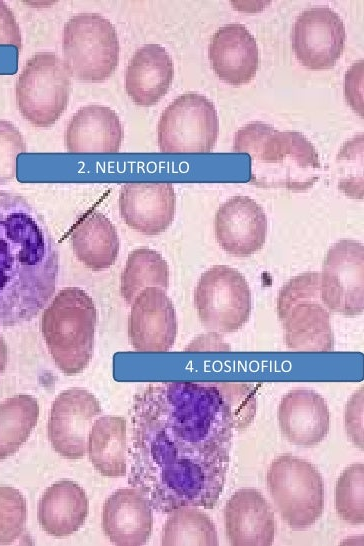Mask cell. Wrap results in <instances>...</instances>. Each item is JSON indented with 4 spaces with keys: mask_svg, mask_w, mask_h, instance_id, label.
I'll list each match as a JSON object with an SVG mask.
<instances>
[{
    "mask_svg": "<svg viewBox=\"0 0 364 546\" xmlns=\"http://www.w3.org/2000/svg\"><path fill=\"white\" fill-rule=\"evenodd\" d=\"M233 429L220 382L150 384L132 407V486L160 512L213 509L225 486Z\"/></svg>",
    "mask_w": 364,
    "mask_h": 546,
    "instance_id": "obj_1",
    "label": "cell"
},
{
    "mask_svg": "<svg viewBox=\"0 0 364 546\" xmlns=\"http://www.w3.org/2000/svg\"><path fill=\"white\" fill-rule=\"evenodd\" d=\"M153 528L152 506L135 487L117 489L102 509V529L115 545H144Z\"/></svg>",
    "mask_w": 364,
    "mask_h": 546,
    "instance_id": "obj_17",
    "label": "cell"
},
{
    "mask_svg": "<svg viewBox=\"0 0 364 546\" xmlns=\"http://www.w3.org/2000/svg\"><path fill=\"white\" fill-rule=\"evenodd\" d=\"M345 96L350 107L363 116V60L356 62L345 75Z\"/></svg>",
    "mask_w": 364,
    "mask_h": 546,
    "instance_id": "obj_35",
    "label": "cell"
},
{
    "mask_svg": "<svg viewBox=\"0 0 364 546\" xmlns=\"http://www.w3.org/2000/svg\"><path fill=\"white\" fill-rule=\"evenodd\" d=\"M233 151L250 156V182L257 187L302 191L320 177L318 152L300 132L252 122L235 133Z\"/></svg>",
    "mask_w": 364,
    "mask_h": 546,
    "instance_id": "obj_3",
    "label": "cell"
},
{
    "mask_svg": "<svg viewBox=\"0 0 364 546\" xmlns=\"http://www.w3.org/2000/svg\"><path fill=\"white\" fill-rule=\"evenodd\" d=\"M8 359V349L7 344L3 337L0 335V375L6 368Z\"/></svg>",
    "mask_w": 364,
    "mask_h": 546,
    "instance_id": "obj_38",
    "label": "cell"
},
{
    "mask_svg": "<svg viewBox=\"0 0 364 546\" xmlns=\"http://www.w3.org/2000/svg\"><path fill=\"white\" fill-rule=\"evenodd\" d=\"M363 387L358 389L347 401L345 407V430L350 441L360 450H363Z\"/></svg>",
    "mask_w": 364,
    "mask_h": 546,
    "instance_id": "obj_34",
    "label": "cell"
},
{
    "mask_svg": "<svg viewBox=\"0 0 364 546\" xmlns=\"http://www.w3.org/2000/svg\"><path fill=\"white\" fill-rule=\"evenodd\" d=\"M38 417V401L31 395H15L0 403V461L15 454L27 441Z\"/></svg>",
    "mask_w": 364,
    "mask_h": 546,
    "instance_id": "obj_26",
    "label": "cell"
},
{
    "mask_svg": "<svg viewBox=\"0 0 364 546\" xmlns=\"http://www.w3.org/2000/svg\"><path fill=\"white\" fill-rule=\"evenodd\" d=\"M169 286V267L162 255L148 247H138L128 255L121 275V295L127 304L146 287L164 291Z\"/></svg>",
    "mask_w": 364,
    "mask_h": 546,
    "instance_id": "obj_27",
    "label": "cell"
},
{
    "mask_svg": "<svg viewBox=\"0 0 364 546\" xmlns=\"http://www.w3.org/2000/svg\"><path fill=\"white\" fill-rule=\"evenodd\" d=\"M123 139L118 115L109 107L89 105L79 109L65 131L69 153H117Z\"/></svg>",
    "mask_w": 364,
    "mask_h": 546,
    "instance_id": "obj_22",
    "label": "cell"
},
{
    "mask_svg": "<svg viewBox=\"0 0 364 546\" xmlns=\"http://www.w3.org/2000/svg\"><path fill=\"white\" fill-rule=\"evenodd\" d=\"M340 169L347 174L339 181V189L349 197L363 198V134L345 143L338 154Z\"/></svg>",
    "mask_w": 364,
    "mask_h": 546,
    "instance_id": "obj_31",
    "label": "cell"
},
{
    "mask_svg": "<svg viewBox=\"0 0 364 546\" xmlns=\"http://www.w3.org/2000/svg\"><path fill=\"white\" fill-rule=\"evenodd\" d=\"M212 69L224 82L241 85L250 82L258 70L259 50L254 36L242 24L220 27L209 45Z\"/></svg>",
    "mask_w": 364,
    "mask_h": 546,
    "instance_id": "obj_20",
    "label": "cell"
},
{
    "mask_svg": "<svg viewBox=\"0 0 364 546\" xmlns=\"http://www.w3.org/2000/svg\"><path fill=\"white\" fill-rule=\"evenodd\" d=\"M119 41L113 24L97 13H79L65 24L64 63L71 76L84 82H102L116 70Z\"/></svg>",
    "mask_w": 364,
    "mask_h": 546,
    "instance_id": "obj_7",
    "label": "cell"
},
{
    "mask_svg": "<svg viewBox=\"0 0 364 546\" xmlns=\"http://www.w3.org/2000/svg\"><path fill=\"white\" fill-rule=\"evenodd\" d=\"M174 76L171 56L159 44H146L136 50L125 71V89L134 103L155 105L168 92Z\"/></svg>",
    "mask_w": 364,
    "mask_h": 546,
    "instance_id": "obj_21",
    "label": "cell"
},
{
    "mask_svg": "<svg viewBox=\"0 0 364 546\" xmlns=\"http://www.w3.org/2000/svg\"><path fill=\"white\" fill-rule=\"evenodd\" d=\"M71 74L56 54L39 52L25 64L16 82L21 115L36 127L53 125L67 108Z\"/></svg>",
    "mask_w": 364,
    "mask_h": 546,
    "instance_id": "obj_8",
    "label": "cell"
},
{
    "mask_svg": "<svg viewBox=\"0 0 364 546\" xmlns=\"http://www.w3.org/2000/svg\"><path fill=\"white\" fill-rule=\"evenodd\" d=\"M194 305L201 324L210 332L238 331L249 319L251 293L245 277L226 265H215L200 276Z\"/></svg>",
    "mask_w": 364,
    "mask_h": 546,
    "instance_id": "obj_9",
    "label": "cell"
},
{
    "mask_svg": "<svg viewBox=\"0 0 364 546\" xmlns=\"http://www.w3.org/2000/svg\"><path fill=\"white\" fill-rule=\"evenodd\" d=\"M277 418L284 438L294 445L312 447L327 436L330 424L325 399L310 389H293L278 406Z\"/></svg>",
    "mask_w": 364,
    "mask_h": 546,
    "instance_id": "obj_18",
    "label": "cell"
},
{
    "mask_svg": "<svg viewBox=\"0 0 364 546\" xmlns=\"http://www.w3.org/2000/svg\"><path fill=\"white\" fill-rule=\"evenodd\" d=\"M215 236L220 247L229 254L247 257L258 252L267 234L264 209L248 196H233L217 210Z\"/></svg>",
    "mask_w": 364,
    "mask_h": 546,
    "instance_id": "obj_15",
    "label": "cell"
},
{
    "mask_svg": "<svg viewBox=\"0 0 364 546\" xmlns=\"http://www.w3.org/2000/svg\"><path fill=\"white\" fill-rule=\"evenodd\" d=\"M176 196L168 182H134L122 186L119 210L124 222L146 235L163 233L172 223Z\"/></svg>",
    "mask_w": 364,
    "mask_h": 546,
    "instance_id": "obj_16",
    "label": "cell"
},
{
    "mask_svg": "<svg viewBox=\"0 0 364 546\" xmlns=\"http://www.w3.org/2000/svg\"><path fill=\"white\" fill-rule=\"evenodd\" d=\"M128 336L138 352H167L177 336L175 308L166 292L146 287L131 304Z\"/></svg>",
    "mask_w": 364,
    "mask_h": 546,
    "instance_id": "obj_14",
    "label": "cell"
},
{
    "mask_svg": "<svg viewBox=\"0 0 364 546\" xmlns=\"http://www.w3.org/2000/svg\"><path fill=\"white\" fill-rule=\"evenodd\" d=\"M71 244L76 258L93 271L111 267L120 247L115 226L97 211H89L78 220L71 234Z\"/></svg>",
    "mask_w": 364,
    "mask_h": 546,
    "instance_id": "obj_24",
    "label": "cell"
},
{
    "mask_svg": "<svg viewBox=\"0 0 364 546\" xmlns=\"http://www.w3.org/2000/svg\"><path fill=\"white\" fill-rule=\"evenodd\" d=\"M0 44H11L22 48L21 33L14 14L0 1Z\"/></svg>",
    "mask_w": 364,
    "mask_h": 546,
    "instance_id": "obj_36",
    "label": "cell"
},
{
    "mask_svg": "<svg viewBox=\"0 0 364 546\" xmlns=\"http://www.w3.org/2000/svg\"><path fill=\"white\" fill-rule=\"evenodd\" d=\"M162 545H218L216 527L210 517L193 506L170 512L161 535Z\"/></svg>",
    "mask_w": 364,
    "mask_h": 546,
    "instance_id": "obj_28",
    "label": "cell"
},
{
    "mask_svg": "<svg viewBox=\"0 0 364 546\" xmlns=\"http://www.w3.org/2000/svg\"><path fill=\"white\" fill-rule=\"evenodd\" d=\"M101 413L98 399L88 390L70 388L58 394L48 419V439L67 459H80L87 450L94 418Z\"/></svg>",
    "mask_w": 364,
    "mask_h": 546,
    "instance_id": "obj_13",
    "label": "cell"
},
{
    "mask_svg": "<svg viewBox=\"0 0 364 546\" xmlns=\"http://www.w3.org/2000/svg\"><path fill=\"white\" fill-rule=\"evenodd\" d=\"M126 420L122 416H101L93 423L87 450L93 467L105 477L126 474Z\"/></svg>",
    "mask_w": 364,
    "mask_h": 546,
    "instance_id": "obj_25",
    "label": "cell"
},
{
    "mask_svg": "<svg viewBox=\"0 0 364 546\" xmlns=\"http://www.w3.org/2000/svg\"><path fill=\"white\" fill-rule=\"evenodd\" d=\"M345 38L341 17L328 7L302 11L291 33L296 58L312 70L332 68L344 51Z\"/></svg>",
    "mask_w": 364,
    "mask_h": 546,
    "instance_id": "obj_12",
    "label": "cell"
},
{
    "mask_svg": "<svg viewBox=\"0 0 364 546\" xmlns=\"http://www.w3.org/2000/svg\"><path fill=\"white\" fill-rule=\"evenodd\" d=\"M220 383L232 412L234 429L240 431L247 429L256 414V387L247 383Z\"/></svg>",
    "mask_w": 364,
    "mask_h": 546,
    "instance_id": "obj_32",
    "label": "cell"
},
{
    "mask_svg": "<svg viewBox=\"0 0 364 546\" xmlns=\"http://www.w3.org/2000/svg\"><path fill=\"white\" fill-rule=\"evenodd\" d=\"M277 314L288 349L318 352L334 349L330 312L322 302L319 272H303L286 282L278 294Z\"/></svg>",
    "mask_w": 364,
    "mask_h": 546,
    "instance_id": "obj_5",
    "label": "cell"
},
{
    "mask_svg": "<svg viewBox=\"0 0 364 546\" xmlns=\"http://www.w3.org/2000/svg\"><path fill=\"white\" fill-rule=\"evenodd\" d=\"M230 350L228 344L222 341L221 336L218 333L210 332L197 336L185 351H228Z\"/></svg>",
    "mask_w": 364,
    "mask_h": 546,
    "instance_id": "obj_37",
    "label": "cell"
},
{
    "mask_svg": "<svg viewBox=\"0 0 364 546\" xmlns=\"http://www.w3.org/2000/svg\"><path fill=\"white\" fill-rule=\"evenodd\" d=\"M27 501L16 488L0 486V544L17 540L25 529Z\"/></svg>",
    "mask_w": 364,
    "mask_h": 546,
    "instance_id": "obj_30",
    "label": "cell"
},
{
    "mask_svg": "<svg viewBox=\"0 0 364 546\" xmlns=\"http://www.w3.org/2000/svg\"><path fill=\"white\" fill-rule=\"evenodd\" d=\"M334 504L339 517L353 525L364 522V466L349 465L335 485Z\"/></svg>",
    "mask_w": 364,
    "mask_h": 546,
    "instance_id": "obj_29",
    "label": "cell"
},
{
    "mask_svg": "<svg viewBox=\"0 0 364 546\" xmlns=\"http://www.w3.org/2000/svg\"><path fill=\"white\" fill-rule=\"evenodd\" d=\"M226 536L231 545H272L275 517L271 505L255 488H241L225 506Z\"/></svg>",
    "mask_w": 364,
    "mask_h": 546,
    "instance_id": "obj_19",
    "label": "cell"
},
{
    "mask_svg": "<svg viewBox=\"0 0 364 546\" xmlns=\"http://www.w3.org/2000/svg\"><path fill=\"white\" fill-rule=\"evenodd\" d=\"M59 273V252L36 209L0 190V327L28 322L48 304Z\"/></svg>",
    "mask_w": 364,
    "mask_h": 546,
    "instance_id": "obj_2",
    "label": "cell"
},
{
    "mask_svg": "<svg viewBox=\"0 0 364 546\" xmlns=\"http://www.w3.org/2000/svg\"><path fill=\"white\" fill-rule=\"evenodd\" d=\"M266 483L282 520L292 530H305L322 516L324 482L309 461L287 453L279 455L269 465Z\"/></svg>",
    "mask_w": 364,
    "mask_h": 546,
    "instance_id": "obj_6",
    "label": "cell"
},
{
    "mask_svg": "<svg viewBox=\"0 0 364 546\" xmlns=\"http://www.w3.org/2000/svg\"><path fill=\"white\" fill-rule=\"evenodd\" d=\"M219 132L214 104L198 93H185L163 111L157 126L163 153H209Z\"/></svg>",
    "mask_w": 364,
    "mask_h": 546,
    "instance_id": "obj_10",
    "label": "cell"
},
{
    "mask_svg": "<svg viewBox=\"0 0 364 546\" xmlns=\"http://www.w3.org/2000/svg\"><path fill=\"white\" fill-rule=\"evenodd\" d=\"M27 150L23 136L11 122L0 119V183L16 176V158Z\"/></svg>",
    "mask_w": 364,
    "mask_h": 546,
    "instance_id": "obj_33",
    "label": "cell"
},
{
    "mask_svg": "<svg viewBox=\"0 0 364 546\" xmlns=\"http://www.w3.org/2000/svg\"><path fill=\"white\" fill-rule=\"evenodd\" d=\"M321 298L329 312L346 316L364 311V247L340 240L327 251L320 273Z\"/></svg>",
    "mask_w": 364,
    "mask_h": 546,
    "instance_id": "obj_11",
    "label": "cell"
},
{
    "mask_svg": "<svg viewBox=\"0 0 364 546\" xmlns=\"http://www.w3.org/2000/svg\"><path fill=\"white\" fill-rule=\"evenodd\" d=\"M88 512L89 501L84 489L71 479H61L42 494L37 518L48 535L65 538L83 526Z\"/></svg>",
    "mask_w": 364,
    "mask_h": 546,
    "instance_id": "obj_23",
    "label": "cell"
},
{
    "mask_svg": "<svg viewBox=\"0 0 364 546\" xmlns=\"http://www.w3.org/2000/svg\"><path fill=\"white\" fill-rule=\"evenodd\" d=\"M97 310L81 288L61 289L44 310L41 332L56 366L66 375L82 372L94 349Z\"/></svg>",
    "mask_w": 364,
    "mask_h": 546,
    "instance_id": "obj_4",
    "label": "cell"
}]
</instances>
